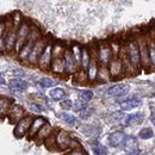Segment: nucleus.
I'll return each mask as SVG.
<instances>
[{"label": "nucleus", "instance_id": "31", "mask_svg": "<svg viewBox=\"0 0 155 155\" xmlns=\"http://www.w3.org/2000/svg\"><path fill=\"white\" fill-rule=\"evenodd\" d=\"M5 30H6V23L5 21H0V53L5 51V45H4Z\"/></svg>", "mask_w": 155, "mask_h": 155}, {"label": "nucleus", "instance_id": "42", "mask_svg": "<svg viewBox=\"0 0 155 155\" xmlns=\"http://www.w3.org/2000/svg\"><path fill=\"white\" fill-rule=\"evenodd\" d=\"M153 96H154V97H155V93H154V94H153Z\"/></svg>", "mask_w": 155, "mask_h": 155}, {"label": "nucleus", "instance_id": "22", "mask_svg": "<svg viewBox=\"0 0 155 155\" xmlns=\"http://www.w3.org/2000/svg\"><path fill=\"white\" fill-rule=\"evenodd\" d=\"M142 120H143V114L137 112V114H133V115H129V116L125 117L124 124L125 125H134V124L141 123Z\"/></svg>", "mask_w": 155, "mask_h": 155}, {"label": "nucleus", "instance_id": "40", "mask_svg": "<svg viewBox=\"0 0 155 155\" xmlns=\"http://www.w3.org/2000/svg\"><path fill=\"white\" fill-rule=\"evenodd\" d=\"M6 84V80H5V78L2 77L1 74H0V85H5Z\"/></svg>", "mask_w": 155, "mask_h": 155}, {"label": "nucleus", "instance_id": "19", "mask_svg": "<svg viewBox=\"0 0 155 155\" xmlns=\"http://www.w3.org/2000/svg\"><path fill=\"white\" fill-rule=\"evenodd\" d=\"M124 140H125V135L123 131H115L109 136V143L112 147L120 146L122 143H124Z\"/></svg>", "mask_w": 155, "mask_h": 155}, {"label": "nucleus", "instance_id": "18", "mask_svg": "<svg viewBox=\"0 0 155 155\" xmlns=\"http://www.w3.org/2000/svg\"><path fill=\"white\" fill-rule=\"evenodd\" d=\"M51 133H53V127L49 124V123H45L41 129L38 130V133L36 134V140L41 142V141H45L49 136L51 135Z\"/></svg>", "mask_w": 155, "mask_h": 155}, {"label": "nucleus", "instance_id": "39", "mask_svg": "<svg viewBox=\"0 0 155 155\" xmlns=\"http://www.w3.org/2000/svg\"><path fill=\"white\" fill-rule=\"evenodd\" d=\"M67 155H86L82 150H80V149H73L71 153H68Z\"/></svg>", "mask_w": 155, "mask_h": 155}, {"label": "nucleus", "instance_id": "7", "mask_svg": "<svg viewBox=\"0 0 155 155\" xmlns=\"http://www.w3.org/2000/svg\"><path fill=\"white\" fill-rule=\"evenodd\" d=\"M62 58H63V62H64V73H67V74L77 73L79 64L77 63L72 51L71 50H64Z\"/></svg>", "mask_w": 155, "mask_h": 155}, {"label": "nucleus", "instance_id": "15", "mask_svg": "<svg viewBox=\"0 0 155 155\" xmlns=\"http://www.w3.org/2000/svg\"><path fill=\"white\" fill-rule=\"evenodd\" d=\"M8 86L13 92H24L25 90H28L29 84L23 79L16 78V79H11L8 81Z\"/></svg>", "mask_w": 155, "mask_h": 155}, {"label": "nucleus", "instance_id": "32", "mask_svg": "<svg viewBox=\"0 0 155 155\" xmlns=\"http://www.w3.org/2000/svg\"><path fill=\"white\" fill-rule=\"evenodd\" d=\"M140 137L142 138V140H148V138H152L153 136H154V133H153V130L150 129V128H143L141 131H140Z\"/></svg>", "mask_w": 155, "mask_h": 155}, {"label": "nucleus", "instance_id": "2", "mask_svg": "<svg viewBox=\"0 0 155 155\" xmlns=\"http://www.w3.org/2000/svg\"><path fill=\"white\" fill-rule=\"evenodd\" d=\"M124 51H125V55H127V58L129 60V62L134 67V69H138L141 67V60H140V51H138L137 42L130 41L127 44Z\"/></svg>", "mask_w": 155, "mask_h": 155}, {"label": "nucleus", "instance_id": "3", "mask_svg": "<svg viewBox=\"0 0 155 155\" xmlns=\"http://www.w3.org/2000/svg\"><path fill=\"white\" fill-rule=\"evenodd\" d=\"M29 32H30V24L21 20L19 26L17 28V39H16V47H15L16 53H18L20 48L25 44L26 39L29 37Z\"/></svg>", "mask_w": 155, "mask_h": 155}, {"label": "nucleus", "instance_id": "4", "mask_svg": "<svg viewBox=\"0 0 155 155\" xmlns=\"http://www.w3.org/2000/svg\"><path fill=\"white\" fill-rule=\"evenodd\" d=\"M47 44H48V42L44 38L41 37V38L34 44V47H32V49H31L29 56L26 58V62H28L29 64H31V66H36L37 62H38L39 56H41V54H42V51H43V49L45 48Z\"/></svg>", "mask_w": 155, "mask_h": 155}, {"label": "nucleus", "instance_id": "41", "mask_svg": "<svg viewBox=\"0 0 155 155\" xmlns=\"http://www.w3.org/2000/svg\"><path fill=\"white\" fill-rule=\"evenodd\" d=\"M150 120H152V123H153V125H154L155 127V115L153 117H152V118H150Z\"/></svg>", "mask_w": 155, "mask_h": 155}, {"label": "nucleus", "instance_id": "10", "mask_svg": "<svg viewBox=\"0 0 155 155\" xmlns=\"http://www.w3.org/2000/svg\"><path fill=\"white\" fill-rule=\"evenodd\" d=\"M138 45V51H140V60H141V66L143 67H149V55H148V48H147V42L146 39H138L137 41Z\"/></svg>", "mask_w": 155, "mask_h": 155}, {"label": "nucleus", "instance_id": "24", "mask_svg": "<svg viewBox=\"0 0 155 155\" xmlns=\"http://www.w3.org/2000/svg\"><path fill=\"white\" fill-rule=\"evenodd\" d=\"M146 42H147V48H148V55H149L150 66L155 67V41L154 39H148Z\"/></svg>", "mask_w": 155, "mask_h": 155}, {"label": "nucleus", "instance_id": "28", "mask_svg": "<svg viewBox=\"0 0 155 155\" xmlns=\"http://www.w3.org/2000/svg\"><path fill=\"white\" fill-rule=\"evenodd\" d=\"M38 84L44 88H50V87H54L58 82L51 78H42L38 81Z\"/></svg>", "mask_w": 155, "mask_h": 155}, {"label": "nucleus", "instance_id": "6", "mask_svg": "<svg viewBox=\"0 0 155 155\" xmlns=\"http://www.w3.org/2000/svg\"><path fill=\"white\" fill-rule=\"evenodd\" d=\"M32 117L31 116H24L20 120H18L16 123V127H15V131L13 134L17 138H21L25 135H28V131L30 129V125L32 123Z\"/></svg>", "mask_w": 155, "mask_h": 155}, {"label": "nucleus", "instance_id": "30", "mask_svg": "<svg viewBox=\"0 0 155 155\" xmlns=\"http://www.w3.org/2000/svg\"><path fill=\"white\" fill-rule=\"evenodd\" d=\"M100 80L103 81H107L110 79V73H109V69L105 67V66H101L99 69H98V77Z\"/></svg>", "mask_w": 155, "mask_h": 155}, {"label": "nucleus", "instance_id": "12", "mask_svg": "<svg viewBox=\"0 0 155 155\" xmlns=\"http://www.w3.org/2000/svg\"><path fill=\"white\" fill-rule=\"evenodd\" d=\"M71 136L68 135V133H66L64 130H60L58 134L55 135V142H56V147L58 149H68L69 144H71Z\"/></svg>", "mask_w": 155, "mask_h": 155}, {"label": "nucleus", "instance_id": "16", "mask_svg": "<svg viewBox=\"0 0 155 155\" xmlns=\"http://www.w3.org/2000/svg\"><path fill=\"white\" fill-rule=\"evenodd\" d=\"M87 72H86V75H87V80L88 81H94L98 77V61L96 58H91L88 66H87Z\"/></svg>", "mask_w": 155, "mask_h": 155}, {"label": "nucleus", "instance_id": "29", "mask_svg": "<svg viewBox=\"0 0 155 155\" xmlns=\"http://www.w3.org/2000/svg\"><path fill=\"white\" fill-rule=\"evenodd\" d=\"M61 119L63 120V122H66L67 124H69V125H72V127H74V125H77L78 124V119L75 117L73 116V115H69V114H62L61 115Z\"/></svg>", "mask_w": 155, "mask_h": 155}, {"label": "nucleus", "instance_id": "13", "mask_svg": "<svg viewBox=\"0 0 155 155\" xmlns=\"http://www.w3.org/2000/svg\"><path fill=\"white\" fill-rule=\"evenodd\" d=\"M129 85H127V84H117V85H114V86H111L107 91H106V93H107V96H110V97H122V96H125L128 92H129Z\"/></svg>", "mask_w": 155, "mask_h": 155}, {"label": "nucleus", "instance_id": "9", "mask_svg": "<svg viewBox=\"0 0 155 155\" xmlns=\"http://www.w3.org/2000/svg\"><path fill=\"white\" fill-rule=\"evenodd\" d=\"M6 116H7V118L10 119V122H12V123H17L18 120H20L23 117L26 116V115H25V110H24L23 106H20V105H18V104H13V103H12V105L10 106L8 112H7Z\"/></svg>", "mask_w": 155, "mask_h": 155}, {"label": "nucleus", "instance_id": "21", "mask_svg": "<svg viewBox=\"0 0 155 155\" xmlns=\"http://www.w3.org/2000/svg\"><path fill=\"white\" fill-rule=\"evenodd\" d=\"M11 105H12V100L10 98L0 97V117H5L7 115Z\"/></svg>", "mask_w": 155, "mask_h": 155}, {"label": "nucleus", "instance_id": "34", "mask_svg": "<svg viewBox=\"0 0 155 155\" xmlns=\"http://www.w3.org/2000/svg\"><path fill=\"white\" fill-rule=\"evenodd\" d=\"M28 107H29V110H30L31 112H34V114H41V112L44 110L43 106L37 104V103H29V104H28Z\"/></svg>", "mask_w": 155, "mask_h": 155}, {"label": "nucleus", "instance_id": "14", "mask_svg": "<svg viewBox=\"0 0 155 155\" xmlns=\"http://www.w3.org/2000/svg\"><path fill=\"white\" fill-rule=\"evenodd\" d=\"M47 123V119L45 118H43V117H37V118H34L32 119V123H31V125H30V129H29V131H28V136H29V138L30 140H32L36 134L38 133V130Z\"/></svg>", "mask_w": 155, "mask_h": 155}, {"label": "nucleus", "instance_id": "23", "mask_svg": "<svg viewBox=\"0 0 155 155\" xmlns=\"http://www.w3.org/2000/svg\"><path fill=\"white\" fill-rule=\"evenodd\" d=\"M90 144H91L92 152L94 155H107L106 148L101 143H99L98 141H92V142H90Z\"/></svg>", "mask_w": 155, "mask_h": 155}, {"label": "nucleus", "instance_id": "1", "mask_svg": "<svg viewBox=\"0 0 155 155\" xmlns=\"http://www.w3.org/2000/svg\"><path fill=\"white\" fill-rule=\"evenodd\" d=\"M17 28L13 25L11 21L6 23V30H5V36H4V45H5V51L12 53L15 51L16 47V39H17Z\"/></svg>", "mask_w": 155, "mask_h": 155}, {"label": "nucleus", "instance_id": "5", "mask_svg": "<svg viewBox=\"0 0 155 155\" xmlns=\"http://www.w3.org/2000/svg\"><path fill=\"white\" fill-rule=\"evenodd\" d=\"M51 61H53V45L50 43H48L45 45V48L43 49L42 54L38 58V67L43 71H48L50 69V64H51Z\"/></svg>", "mask_w": 155, "mask_h": 155}, {"label": "nucleus", "instance_id": "37", "mask_svg": "<svg viewBox=\"0 0 155 155\" xmlns=\"http://www.w3.org/2000/svg\"><path fill=\"white\" fill-rule=\"evenodd\" d=\"M73 109L75 111H82V110L87 109V104L84 100H77L75 103H73Z\"/></svg>", "mask_w": 155, "mask_h": 155}, {"label": "nucleus", "instance_id": "36", "mask_svg": "<svg viewBox=\"0 0 155 155\" xmlns=\"http://www.w3.org/2000/svg\"><path fill=\"white\" fill-rule=\"evenodd\" d=\"M80 97H81V100L88 101L93 98V92L90 90H82V91H80Z\"/></svg>", "mask_w": 155, "mask_h": 155}, {"label": "nucleus", "instance_id": "26", "mask_svg": "<svg viewBox=\"0 0 155 155\" xmlns=\"http://www.w3.org/2000/svg\"><path fill=\"white\" fill-rule=\"evenodd\" d=\"M91 55H90V51H88V49H81V60H80V66L85 69V68H87V66H88V63H90V61H91Z\"/></svg>", "mask_w": 155, "mask_h": 155}, {"label": "nucleus", "instance_id": "38", "mask_svg": "<svg viewBox=\"0 0 155 155\" xmlns=\"http://www.w3.org/2000/svg\"><path fill=\"white\" fill-rule=\"evenodd\" d=\"M61 107H62L63 110H71V109L73 107V103H72V100H69V99H64V100H62V101H61Z\"/></svg>", "mask_w": 155, "mask_h": 155}, {"label": "nucleus", "instance_id": "11", "mask_svg": "<svg viewBox=\"0 0 155 155\" xmlns=\"http://www.w3.org/2000/svg\"><path fill=\"white\" fill-rule=\"evenodd\" d=\"M109 73L110 77L117 78L119 75H122L124 73V68H123V63L122 60L118 58H114L110 62H109Z\"/></svg>", "mask_w": 155, "mask_h": 155}, {"label": "nucleus", "instance_id": "27", "mask_svg": "<svg viewBox=\"0 0 155 155\" xmlns=\"http://www.w3.org/2000/svg\"><path fill=\"white\" fill-rule=\"evenodd\" d=\"M124 147L127 152H133L137 149V143L134 137H128L127 140H124Z\"/></svg>", "mask_w": 155, "mask_h": 155}, {"label": "nucleus", "instance_id": "33", "mask_svg": "<svg viewBox=\"0 0 155 155\" xmlns=\"http://www.w3.org/2000/svg\"><path fill=\"white\" fill-rule=\"evenodd\" d=\"M71 51H72L73 56H74V58H75L77 63L80 66V60H81V48H80L79 45H73Z\"/></svg>", "mask_w": 155, "mask_h": 155}, {"label": "nucleus", "instance_id": "17", "mask_svg": "<svg viewBox=\"0 0 155 155\" xmlns=\"http://www.w3.org/2000/svg\"><path fill=\"white\" fill-rule=\"evenodd\" d=\"M50 69L56 73V74H63L64 73V62H63V58L62 56H58V58H53L51 64H50Z\"/></svg>", "mask_w": 155, "mask_h": 155}, {"label": "nucleus", "instance_id": "35", "mask_svg": "<svg viewBox=\"0 0 155 155\" xmlns=\"http://www.w3.org/2000/svg\"><path fill=\"white\" fill-rule=\"evenodd\" d=\"M45 146H47V148H49L50 150L58 148V147H56V142H55V135H50L45 140Z\"/></svg>", "mask_w": 155, "mask_h": 155}, {"label": "nucleus", "instance_id": "20", "mask_svg": "<svg viewBox=\"0 0 155 155\" xmlns=\"http://www.w3.org/2000/svg\"><path fill=\"white\" fill-rule=\"evenodd\" d=\"M141 100L140 99H137V98H130V99H127V100H123L122 103H120V107L123 109V110H133V109H136V107H138L140 105H141Z\"/></svg>", "mask_w": 155, "mask_h": 155}, {"label": "nucleus", "instance_id": "8", "mask_svg": "<svg viewBox=\"0 0 155 155\" xmlns=\"http://www.w3.org/2000/svg\"><path fill=\"white\" fill-rule=\"evenodd\" d=\"M97 58L98 61L103 64V66H106L109 64V62L114 58V51H112V48L106 45V44H103L98 48L97 51Z\"/></svg>", "mask_w": 155, "mask_h": 155}, {"label": "nucleus", "instance_id": "25", "mask_svg": "<svg viewBox=\"0 0 155 155\" xmlns=\"http://www.w3.org/2000/svg\"><path fill=\"white\" fill-rule=\"evenodd\" d=\"M49 97L51 98L53 100H62L63 98L66 97V92L61 87H55L49 92Z\"/></svg>", "mask_w": 155, "mask_h": 155}]
</instances>
